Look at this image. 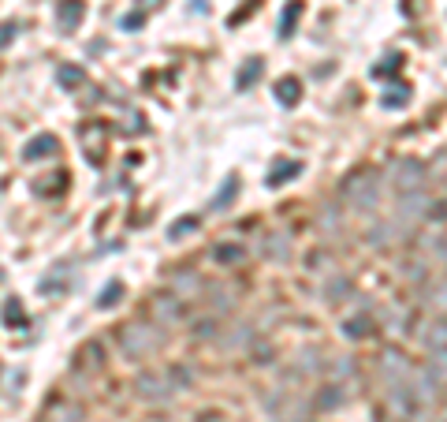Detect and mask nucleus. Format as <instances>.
Here are the masks:
<instances>
[{
  "label": "nucleus",
  "mask_w": 447,
  "mask_h": 422,
  "mask_svg": "<svg viewBox=\"0 0 447 422\" xmlns=\"http://www.w3.org/2000/svg\"><path fill=\"white\" fill-rule=\"evenodd\" d=\"M343 202L358 209V213H373V209L380 206V176L373 172H361L354 176V180L343 184Z\"/></svg>",
  "instance_id": "1"
},
{
  "label": "nucleus",
  "mask_w": 447,
  "mask_h": 422,
  "mask_svg": "<svg viewBox=\"0 0 447 422\" xmlns=\"http://www.w3.org/2000/svg\"><path fill=\"white\" fill-rule=\"evenodd\" d=\"M157 344H160V333L153 326H135L130 321V326L120 329V348L127 359H145V355L157 351Z\"/></svg>",
  "instance_id": "2"
},
{
  "label": "nucleus",
  "mask_w": 447,
  "mask_h": 422,
  "mask_svg": "<svg viewBox=\"0 0 447 422\" xmlns=\"http://www.w3.org/2000/svg\"><path fill=\"white\" fill-rule=\"evenodd\" d=\"M388 180L399 194H418V191H425V165L413 157H399V161H391Z\"/></svg>",
  "instance_id": "3"
},
{
  "label": "nucleus",
  "mask_w": 447,
  "mask_h": 422,
  "mask_svg": "<svg viewBox=\"0 0 447 422\" xmlns=\"http://www.w3.org/2000/svg\"><path fill=\"white\" fill-rule=\"evenodd\" d=\"M135 393L142 396V400H168L172 393H175V385H172V374H164V370H145V374H138V381H135Z\"/></svg>",
  "instance_id": "4"
},
{
  "label": "nucleus",
  "mask_w": 447,
  "mask_h": 422,
  "mask_svg": "<svg viewBox=\"0 0 447 422\" xmlns=\"http://www.w3.org/2000/svg\"><path fill=\"white\" fill-rule=\"evenodd\" d=\"M376 370L384 374L388 385H399V381L410 378V366H406V359L399 351H384V355H380V363H376Z\"/></svg>",
  "instance_id": "5"
},
{
  "label": "nucleus",
  "mask_w": 447,
  "mask_h": 422,
  "mask_svg": "<svg viewBox=\"0 0 447 422\" xmlns=\"http://www.w3.org/2000/svg\"><path fill=\"white\" fill-rule=\"evenodd\" d=\"M153 314H157V321H164V326H175V321L187 314V306H183L179 296H157L153 299Z\"/></svg>",
  "instance_id": "6"
},
{
  "label": "nucleus",
  "mask_w": 447,
  "mask_h": 422,
  "mask_svg": "<svg viewBox=\"0 0 447 422\" xmlns=\"http://www.w3.org/2000/svg\"><path fill=\"white\" fill-rule=\"evenodd\" d=\"M56 150H60V142L53 135H34L23 146V161H45V157H53Z\"/></svg>",
  "instance_id": "7"
},
{
  "label": "nucleus",
  "mask_w": 447,
  "mask_h": 422,
  "mask_svg": "<svg viewBox=\"0 0 447 422\" xmlns=\"http://www.w3.org/2000/svg\"><path fill=\"white\" fill-rule=\"evenodd\" d=\"M82 15H86L82 0H60V4H56V23H60V30H75V26L82 23Z\"/></svg>",
  "instance_id": "8"
},
{
  "label": "nucleus",
  "mask_w": 447,
  "mask_h": 422,
  "mask_svg": "<svg viewBox=\"0 0 447 422\" xmlns=\"http://www.w3.org/2000/svg\"><path fill=\"white\" fill-rule=\"evenodd\" d=\"M78 139H82V150H86L90 161H101V146H97V139L105 142V124H86L78 131Z\"/></svg>",
  "instance_id": "9"
},
{
  "label": "nucleus",
  "mask_w": 447,
  "mask_h": 422,
  "mask_svg": "<svg viewBox=\"0 0 447 422\" xmlns=\"http://www.w3.org/2000/svg\"><path fill=\"white\" fill-rule=\"evenodd\" d=\"M261 75H264V60H261V56H250V60L239 68V75H235V90H250Z\"/></svg>",
  "instance_id": "10"
},
{
  "label": "nucleus",
  "mask_w": 447,
  "mask_h": 422,
  "mask_svg": "<svg viewBox=\"0 0 447 422\" xmlns=\"http://www.w3.org/2000/svg\"><path fill=\"white\" fill-rule=\"evenodd\" d=\"M261 254L272 258V262H287V258H291V239L276 232V236H269V239L261 243Z\"/></svg>",
  "instance_id": "11"
},
{
  "label": "nucleus",
  "mask_w": 447,
  "mask_h": 422,
  "mask_svg": "<svg viewBox=\"0 0 447 422\" xmlns=\"http://www.w3.org/2000/svg\"><path fill=\"white\" fill-rule=\"evenodd\" d=\"M298 97H302V83H298V79L287 75V79H279V83H276V101L284 109H294Z\"/></svg>",
  "instance_id": "12"
},
{
  "label": "nucleus",
  "mask_w": 447,
  "mask_h": 422,
  "mask_svg": "<svg viewBox=\"0 0 447 422\" xmlns=\"http://www.w3.org/2000/svg\"><path fill=\"white\" fill-rule=\"evenodd\" d=\"M235 199H239V176H227V180H224V187H220L217 194H212L209 209H212V213H217V209H227V206L235 202Z\"/></svg>",
  "instance_id": "13"
},
{
  "label": "nucleus",
  "mask_w": 447,
  "mask_h": 422,
  "mask_svg": "<svg viewBox=\"0 0 447 422\" xmlns=\"http://www.w3.org/2000/svg\"><path fill=\"white\" fill-rule=\"evenodd\" d=\"M298 19H302V0H287L284 15H279V38H291L294 26H298Z\"/></svg>",
  "instance_id": "14"
},
{
  "label": "nucleus",
  "mask_w": 447,
  "mask_h": 422,
  "mask_svg": "<svg viewBox=\"0 0 447 422\" xmlns=\"http://www.w3.org/2000/svg\"><path fill=\"white\" fill-rule=\"evenodd\" d=\"M298 172H302V161H284V165H276L269 172V180H264V184H269V187H284L287 180H294Z\"/></svg>",
  "instance_id": "15"
},
{
  "label": "nucleus",
  "mask_w": 447,
  "mask_h": 422,
  "mask_svg": "<svg viewBox=\"0 0 447 422\" xmlns=\"http://www.w3.org/2000/svg\"><path fill=\"white\" fill-rule=\"evenodd\" d=\"M343 333L351 336V340L369 336V333H373V314H354V318H346V321H343Z\"/></svg>",
  "instance_id": "16"
},
{
  "label": "nucleus",
  "mask_w": 447,
  "mask_h": 422,
  "mask_svg": "<svg viewBox=\"0 0 447 422\" xmlns=\"http://www.w3.org/2000/svg\"><path fill=\"white\" fill-rule=\"evenodd\" d=\"M428 374H433L440 385H447V348H433L428 351Z\"/></svg>",
  "instance_id": "17"
},
{
  "label": "nucleus",
  "mask_w": 447,
  "mask_h": 422,
  "mask_svg": "<svg viewBox=\"0 0 447 422\" xmlns=\"http://www.w3.org/2000/svg\"><path fill=\"white\" fill-rule=\"evenodd\" d=\"M406 101H410V86H406V83L388 86V90H384V97H380V105H384V109H403Z\"/></svg>",
  "instance_id": "18"
},
{
  "label": "nucleus",
  "mask_w": 447,
  "mask_h": 422,
  "mask_svg": "<svg viewBox=\"0 0 447 422\" xmlns=\"http://www.w3.org/2000/svg\"><path fill=\"white\" fill-rule=\"evenodd\" d=\"M120 299H123V281H108L101 291H97V306H101V311L105 306H115Z\"/></svg>",
  "instance_id": "19"
},
{
  "label": "nucleus",
  "mask_w": 447,
  "mask_h": 422,
  "mask_svg": "<svg viewBox=\"0 0 447 422\" xmlns=\"http://www.w3.org/2000/svg\"><path fill=\"white\" fill-rule=\"evenodd\" d=\"M425 344H428V351H433V348H447V318L433 321V326L425 329Z\"/></svg>",
  "instance_id": "20"
},
{
  "label": "nucleus",
  "mask_w": 447,
  "mask_h": 422,
  "mask_svg": "<svg viewBox=\"0 0 447 422\" xmlns=\"http://www.w3.org/2000/svg\"><path fill=\"white\" fill-rule=\"evenodd\" d=\"M56 79H60V86L75 90V86H82V83H86V71H82V68H71V64H63V68L56 71Z\"/></svg>",
  "instance_id": "21"
},
{
  "label": "nucleus",
  "mask_w": 447,
  "mask_h": 422,
  "mask_svg": "<svg viewBox=\"0 0 447 422\" xmlns=\"http://www.w3.org/2000/svg\"><path fill=\"white\" fill-rule=\"evenodd\" d=\"M212 258H217L220 266H235V262H242V258H246V251H242V247H235V243H224V247L212 251Z\"/></svg>",
  "instance_id": "22"
},
{
  "label": "nucleus",
  "mask_w": 447,
  "mask_h": 422,
  "mask_svg": "<svg viewBox=\"0 0 447 422\" xmlns=\"http://www.w3.org/2000/svg\"><path fill=\"white\" fill-rule=\"evenodd\" d=\"M4 326H26V311L19 299H8L4 303Z\"/></svg>",
  "instance_id": "23"
},
{
  "label": "nucleus",
  "mask_w": 447,
  "mask_h": 422,
  "mask_svg": "<svg viewBox=\"0 0 447 422\" xmlns=\"http://www.w3.org/2000/svg\"><path fill=\"white\" fill-rule=\"evenodd\" d=\"M399 64H403V56H384V60H380L376 64V68H373V79H388V75H395V71H399Z\"/></svg>",
  "instance_id": "24"
},
{
  "label": "nucleus",
  "mask_w": 447,
  "mask_h": 422,
  "mask_svg": "<svg viewBox=\"0 0 447 422\" xmlns=\"http://www.w3.org/2000/svg\"><path fill=\"white\" fill-rule=\"evenodd\" d=\"M209 299H212V306H217V311H231V299H235V296H231L227 288L212 284V288H209Z\"/></svg>",
  "instance_id": "25"
},
{
  "label": "nucleus",
  "mask_w": 447,
  "mask_h": 422,
  "mask_svg": "<svg viewBox=\"0 0 447 422\" xmlns=\"http://www.w3.org/2000/svg\"><path fill=\"white\" fill-rule=\"evenodd\" d=\"M63 284H68V277H63L60 269H53V277L41 281V291H45V296H56V291H63Z\"/></svg>",
  "instance_id": "26"
},
{
  "label": "nucleus",
  "mask_w": 447,
  "mask_h": 422,
  "mask_svg": "<svg viewBox=\"0 0 447 422\" xmlns=\"http://www.w3.org/2000/svg\"><path fill=\"white\" fill-rule=\"evenodd\" d=\"M187 232H197V217H194V213H190V217H183V221H175L172 228H168V236H172V239L187 236Z\"/></svg>",
  "instance_id": "27"
},
{
  "label": "nucleus",
  "mask_w": 447,
  "mask_h": 422,
  "mask_svg": "<svg viewBox=\"0 0 447 422\" xmlns=\"http://www.w3.org/2000/svg\"><path fill=\"white\" fill-rule=\"evenodd\" d=\"M339 296H351V281H346V277H336L332 284L324 288V299H339Z\"/></svg>",
  "instance_id": "28"
},
{
  "label": "nucleus",
  "mask_w": 447,
  "mask_h": 422,
  "mask_svg": "<svg viewBox=\"0 0 447 422\" xmlns=\"http://www.w3.org/2000/svg\"><path fill=\"white\" fill-rule=\"evenodd\" d=\"M53 422H82V408H71V403H63V408L53 411Z\"/></svg>",
  "instance_id": "29"
},
{
  "label": "nucleus",
  "mask_w": 447,
  "mask_h": 422,
  "mask_svg": "<svg viewBox=\"0 0 447 422\" xmlns=\"http://www.w3.org/2000/svg\"><path fill=\"white\" fill-rule=\"evenodd\" d=\"M15 38H19V23H0V49H8Z\"/></svg>",
  "instance_id": "30"
},
{
  "label": "nucleus",
  "mask_w": 447,
  "mask_h": 422,
  "mask_svg": "<svg viewBox=\"0 0 447 422\" xmlns=\"http://www.w3.org/2000/svg\"><path fill=\"white\" fill-rule=\"evenodd\" d=\"M172 288H175V291H183V296H194V291H197V281L183 277V273H175V277H172Z\"/></svg>",
  "instance_id": "31"
},
{
  "label": "nucleus",
  "mask_w": 447,
  "mask_h": 422,
  "mask_svg": "<svg viewBox=\"0 0 447 422\" xmlns=\"http://www.w3.org/2000/svg\"><path fill=\"white\" fill-rule=\"evenodd\" d=\"M428 254H436L440 262H447V236H436V239H428Z\"/></svg>",
  "instance_id": "32"
},
{
  "label": "nucleus",
  "mask_w": 447,
  "mask_h": 422,
  "mask_svg": "<svg viewBox=\"0 0 447 422\" xmlns=\"http://www.w3.org/2000/svg\"><path fill=\"white\" fill-rule=\"evenodd\" d=\"M339 400H343L339 388H324V396H317V408H336Z\"/></svg>",
  "instance_id": "33"
},
{
  "label": "nucleus",
  "mask_w": 447,
  "mask_h": 422,
  "mask_svg": "<svg viewBox=\"0 0 447 422\" xmlns=\"http://www.w3.org/2000/svg\"><path fill=\"white\" fill-rule=\"evenodd\" d=\"M332 374H339V378H351V374H354V359H336Z\"/></svg>",
  "instance_id": "34"
},
{
  "label": "nucleus",
  "mask_w": 447,
  "mask_h": 422,
  "mask_svg": "<svg viewBox=\"0 0 447 422\" xmlns=\"http://www.w3.org/2000/svg\"><path fill=\"white\" fill-rule=\"evenodd\" d=\"M145 23V15L142 11H130V15H123V30H138Z\"/></svg>",
  "instance_id": "35"
},
{
  "label": "nucleus",
  "mask_w": 447,
  "mask_h": 422,
  "mask_svg": "<svg viewBox=\"0 0 447 422\" xmlns=\"http://www.w3.org/2000/svg\"><path fill=\"white\" fill-rule=\"evenodd\" d=\"M406 277L410 281H421L425 277V262H406Z\"/></svg>",
  "instance_id": "36"
},
{
  "label": "nucleus",
  "mask_w": 447,
  "mask_h": 422,
  "mask_svg": "<svg viewBox=\"0 0 447 422\" xmlns=\"http://www.w3.org/2000/svg\"><path fill=\"white\" fill-rule=\"evenodd\" d=\"M194 329H197V336H212V321H197Z\"/></svg>",
  "instance_id": "37"
},
{
  "label": "nucleus",
  "mask_w": 447,
  "mask_h": 422,
  "mask_svg": "<svg viewBox=\"0 0 447 422\" xmlns=\"http://www.w3.org/2000/svg\"><path fill=\"white\" fill-rule=\"evenodd\" d=\"M138 4H142L145 11H149V8H157V4H153V0H138Z\"/></svg>",
  "instance_id": "38"
}]
</instances>
